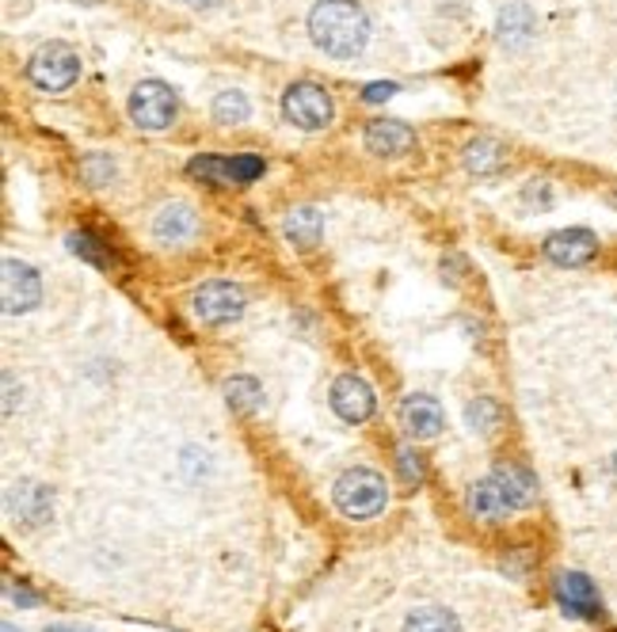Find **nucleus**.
I'll return each mask as SVG.
<instances>
[{
    "instance_id": "nucleus-1",
    "label": "nucleus",
    "mask_w": 617,
    "mask_h": 632,
    "mask_svg": "<svg viewBox=\"0 0 617 632\" xmlns=\"http://www.w3.org/2000/svg\"><path fill=\"white\" fill-rule=\"evenodd\" d=\"M308 35L328 58H359L370 38V20L354 0H320L308 12Z\"/></svg>"
},
{
    "instance_id": "nucleus-2",
    "label": "nucleus",
    "mask_w": 617,
    "mask_h": 632,
    "mask_svg": "<svg viewBox=\"0 0 617 632\" xmlns=\"http://www.w3.org/2000/svg\"><path fill=\"white\" fill-rule=\"evenodd\" d=\"M331 499L347 519H374L389 503V488H385V476L374 469H347L331 488Z\"/></svg>"
},
{
    "instance_id": "nucleus-3",
    "label": "nucleus",
    "mask_w": 617,
    "mask_h": 632,
    "mask_svg": "<svg viewBox=\"0 0 617 632\" xmlns=\"http://www.w3.org/2000/svg\"><path fill=\"white\" fill-rule=\"evenodd\" d=\"M27 76L35 88L43 92H61L81 76V58L73 46L65 42H46L43 50H35V58L27 61Z\"/></svg>"
},
{
    "instance_id": "nucleus-4",
    "label": "nucleus",
    "mask_w": 617,
    "mask_h": 632,
    "mask_svg": "<svg viewBox=\"0 0 617 632\" xmlns=\"http://www.w3.org/2000/svg\"><path fill=\"white\" fill-rule=\"evenodd\" d=\"M176 111H180V99H176V92L165 81H142L130 92V119L142 130L172 126Z\"/></svg>"
},
{
    "instance_id": "nucleus-5",
    "label": "nucleus",
    "mask_w": 617,
    "mask_h": 632,
    "mask_svg": "<svg viewBox=\"0 0 617 632\" xmlns=\"http://www.w3.org/2000/svg\"><path fill=\"white\" fill-rule=\"evenodd\" d=\"M282 114L302 130H324L331 122V96L320 84H290L282 96Z\"/></svg>"
},
{
    "instance_id": "nucleus-6",
    "label": "nucleus",
    "mask_w": 617,
    "mask_h": 632,
    "mask_svg": "<svg viewBox=\"0 0 617 632\" xmlns=\"http://www.w3.org/2000/svg\"><path fill=\"white\" fill-rule=\"evenodd\" d=\"M8 514H12L15 526L38 530L50 522L53 514V496L46 484L38 481H20L15 488H8Z\"/></svg>"
},
{
    "instance_id": "nucleus-7",
    "label": "nucleus",
    "mask_w": 617,
    "mask_h": 632,
    "mask_svg": "<svg viewBox=\"0 0 617 632\" xmlns=\"http://www.w3.org/2000/svg\"><path fill=\"white\" fill-rule=\"evenodd\" d=\"M195 313L206 324H229L244 313V290L237 282H206L195 290Z\"/></svg>"
},
{
    "instance_id": "nucleus-8",
    "label": "nucleus",
    "mask_w": 617,
    "mask_h": 632,
    "mask_svg": "<svg viewBox=\"0 0 617 632\" xmlns=\"http://www.w3.org/2000/svg\"><path fill=\"white\" fill-rule=\"evenodd\" d=\"M0 275H4V313L15 316V313H27L38 305V297H43V282H38L35 267H27L23 259H4V267H0Z\"/></svg>"
},
{
    "instance_id": "nucleus-9",
    "label": "nucleus",
    "mask_w": 617,
    "mask_h": 632,
    "mask_svg": "<svg viewBox=\"0 0 617 632\" xmlns=\"http://www.w3.org/2000/svg\"><path fill=\"white\" fill-rule=\"evenodd\" d=\"M545 256L557 267H583L598 256V236L591 229H560L545 241Z\"/></svg>"
},
{
    "instance_id": "nucleus-10",
    "label": "nucleus",
    "mask_w": 617,
    "mask_h": 632,
    "mask_svg": "<svg viewBox=\"0 0 617 632\" xmlns=\"http://www.w3.org/2000/svg\"><path fill=\"white\" fill-rule=\"evenodd\" d=\"M331 408H336V415L343 423H366L374 415V392H370V385L362 377L343 374L331 385Z\"/></svg>"
},
{
    "instance_id": "nucleus-11",
    "label": "nucleus",
    "mask_w": 617,
    "mask_h": 632,
    "mask_svg": "<svg viewBox=\"0 0 617 632\" xmlns=\"http://www.w3.org/2000/svg\"><path fill=\"white\" fill-rule=\"evenodd\" d=\"M557 603L565 606L572 618H598L603 613V603H598V591L588 575L568 572L557 580Z\"/></svg>"
},
{
    "instance_id": "nucleus-12",
    "label": "nucleus",
    "mask_w": 617,
    "mask_h": 632,
    "mask_svg": "<svg viewBox=\"0 0 617 632\" xmlns=\"http://www.w3.org/2000/svg\"><path fill=\"white\" fill-rule=\"evenodd\" d=\"M366 149L374 157H400L412 149V130L397 119H374L366 126Z\"/></svg>"
},
{
    "instance_id": "nucleus-13",
    "label": "nucleus",
    "mask_w": 617,
    "mask_h": 632,
    "mask_svg": "<svg viewBox=\"0 0 617 632\" xmlns=\"http://www.w3.org/2000/svg\"><path fill=\"white\" fill-rule=\"evenodd\" d=\"M404 427L412 438H438V430H443V408H438V400L427 397V392L408 397L404 400Z\"/></svg>"
},
{
    "instance_id": "nucleus-14",
    "label": "nucleus",
    "mask_w": 617,
    "mask_h": 632,
    "mask_svg": "<svg viewBox=\"0 0 617 632\" xmlns=\"http://www.w3.org/2000/svg\"><path fill=\"white\" fill-rule=\"evenodd\" d=\"M195 229H198V218H195V210H191L187 203L165 206V210L157 214V221H153V233H157L160 244L191 241V236H195Z\"/></svg>"
},
{
    "instance_id": "nucleus-15",
    "label": "nucleus",
    "mask_w": 617,
    "mask_h": 632,
    "mask_svg": "<svg viewBox=\"0 0 617 632\" xmlns=\"http://www.w3.org/2000/svg\"><path fill=\"white\" fill-rule=\"evenodd\" d=\"M469 511H473L476 519H504V514L515 511V507H511V499H507V491L499 488L496 476H484L481 484L469 488Z\"/></svg>"
},
{
    "instance_id": "nucleus-16",
    "label": "nucleus",
    "mask_w": 617,
    "mask_h": 632,
    "mask_svg": "<svg viewBox=\"0 0 617 632\" xmlns=\"http://www.w3.org/2000/svg\"><path fill=\"white\" fill-rule=\"evenodd\" d=\"M492 476H496L499 488L507 491L515 511H522V507H530L537 499V481L522 465H496L492 469Z\"/></svg>"
},
{
    "instance_id": "nucleus-17",
    "label": "nucleus",
    "mask_w": 617,
    "mask_h": 632,
    "mask_svg": "<svg viewBox=\"0 0 617 632\" xmlns=\"http://www.w3.org/2000/svg\"><path fill=\"white\" fill-rule=\"evenodd\" d=\"M534 27L537 20L527 4H511L499 12V38H504V46H527L534 38Z\"/></svg>"
},
{
    "instance_id": "nucleus-18",
    "label": "nucleus",
    "mask_w": 617,
    "mask_h": 632,
    "mask_svg": "<svg viewBox=\"0 0 617 632\" xmlns=\"http://www.w3.org/2000/svg\"><path fill=\"white\" fill-rule=\"evenodd\" d=\"M504 160H507L504 145L492 142V137H476V142L465 145V168H469V172H476V175L499 172V168H504Z\"/></svg>"
},
{
    "instance_id": "nucleus-19",
    "label": "nucleus",
    "mask_w": 617,
    "mask_h": 632,
    "mask_svg": "<svg viewBox=\"0 0 617 632\" xmlns=\"http://www.w3.org/2000/svg\"><path fill=\"white\" fill-rule=\"evenodd\" d=\"M226 400H229V408L249 415V412H256V408H264V385H259L252 374H233L226 381Z\"/></svg>"
},
{
    "instance_id": "nucleus-20",
    "label": "nucleus",
    "mask_w": 617,
    "mask_h": 632,
    "mask_svg": "<svg viewBox=\"0 0 617 632\" xmlns=\"http://www.w3.org/2000/svg\"><path fill=\"white\" fill-rule=\"evenodd\" d=\"M324 233V218L313 210V206H298L294 214H287V236L302 248H313Z\"/></svg>"
},
{
    "instance_id": "nucleus-21",
    "label": "nucleus",
    "mask_w": 617,
    "mask_h": 632,
    "mask_svg": "<svg viewBox=\"0 0 617 632\" xmlns=\"http://www.w3.org/2000/svg\"><path fill=\"white\" fill-rule=\"evenodd\" d=\"M404 632H461L458 618L443 606H423L404 621Z\"/></svg>"
},
{
    "instance_id": "nucleus-22",
    "label": "nucleus",
    "mask_w": 617,
    "mask_h": 632,
    "mask_svg": "<svg viewBox=\"0 0 617 632\" xmlns=\"http://www.w3.org/2000/svg\"><path fill=\"white\" fill-rule=\"evenodd\" d=\"M249 99H244V92H221L218 99H214V119L221 122V126H237V122L249 119Z\"/></svg>"
},
{
    "instance_id": "nucleus-23",
    "label": "nucleus",
    "mask_w": 617,
    "mask_h": 632,
    "mask_svg": "<svg viewBox=\"0 0 617 632\" xmlns=\"http://www.w3.org/2000/svg\"><path fill=\"white\" fill-rule=\"evenodd\" d=\"M191 175L206 183H229V157H195L191 160Z\"/></svg>"
},
{
    "instance_id": "nucleus-24",
    "label": "nucleus",
    "mask_w": 617,
    "mask_h": 632,
    "mask_svg": "<svg viewBox=\"0 0 617 632\" xmlns=\"http://www.w3.org/2000/svg\"><path fill=\"white\" fill-rule=\"evenodd\" d=\"M81 180L88 187H104V183L114 180V160L111 157H84L81 160Z\"/></svg>"
},
{
    "instance_id": "nucleus-25",
    "label": "nucleus",
    "mask_w": 617,
    "mask_h": 632,
    "mask_svg": "<svg viewBox=\"0 0 617 632\" xmlns=\"http://www.w3.org/2000/svg\"><path fill=\"white\" fill-rule=\"evenodd\" d=\"M465 420H469V427H473V430H481V435H488V430L499 423V408H496V400H473V404H469V412H465Z\"/></svg>"
},
{
    "instance_id": "nucleus-26",
    "label": "nucleus",
    "mask_w": 617,
    "mask_h": 632,
    "mask_svg": "<svg viewBox=\"0 0 617 632\" xmlns=\"http://www.w3.org/2000/svg\"><path fill=\"white\" fill-rule=\"evenodd\" d=\"M65 244H69V248H73L81 259H88V264L104 267V256H107V252H104V244H99L92 233H69V241H65Z\"/></svg>"
},
{
    "instance_id": "nucleus-27",
    "label": "nucleus",
    "mask_w": 617,
    "mask_h": 632,
    "mask_svg": "<svg viewBox=\"0 0 617 632\" xmlns=\"http://www.w3.org/2000/svg\"><path fill=\"white\" fill-rule=\"evenodd\" d=\"M256 175H264L259 157H229V183H252Z\"/></svg>"
},
{
    "instance_id": "nucleus-28",
    "label": "nucleus",
    "mask_w": 617,
    "mask_h": 632,
    "mask_svg": "<svg viewBox=\"0 0 617 632\" xmlns=\"http://www.w3.org/2000/svg\"><path fill=\"white\" fill-rule=\"evenodd\" d=\"M522 203H527V210H549L553 206V187L549 183H530L527 191H522Z\"/></svg>"
},
{
    "instance_id": "nucleus-29",
    "label": "nucleus",
    "mask_w": 617,
    "mask_h": 632,
    "mask_svg": "<svg viewBox=\"0 0 617 632\" xmlns=\"http://www.w3.org/2000/svg\"><path fill=\"white\" fill-rule=\"evenodd\" d=\"M392 96H397V84H389V81L366 84V92H362V99H366V104H385V99H392Z\"/></svg>"
},
{
    "instance_id": "nucleus-30",
    "label": "nucleus",
    "mask_w": 617,
    "mask_h": 632,
    "mask_svg": "<svg viewBox=\"0 0 617 632\" xmlns=\"http://www.w3.org/2000/svg\"><path fill=\"white\" fill-rule=\"evenodd\" d=\"M397 461H400V476H404V481H420V458H415L412 450H400Z\"/></svg>"
},
{
    "instance_id": "nucleus-31",
    "label": "nucleus",
    "mask_w": 617,
    "mask_h": 632,
    "mask_svg": "<svg viewBox=\"0 0 617 632\" xmlns=\"http://www.w3.org/2000/svg\"><path fill=\"white\" fill-rule=\"evenodd\" d=\"M15 603H23V606H38V598H35V595H27V591L20 587V591H15Z\"/></svg>"
},
{
    "instance_id": "nucleus-32",
    "label": "nucleus",
    "mask_w": 617,
    "mask_h": 632,
    "mask_svg": "<svg viewBox=\"0 0 617 632\" xmlns=\"http://www.w3.org/2000/svg\"><path fill=\"white\" fill-rule=\"evenodd\" d=\"M187 4H191V8H218L221 0H187Z\"/></svg>"
},
{
    "instance_id": "nucleus-33",
    "label": "nucleus",
    "mask_w": 617,
    "mask_h": 632,
    "mask_svg": "<svg viewBox=\"0 0 617 632\" xmlns=\"http://www.w3.org/2000/svg\"><path fill=\"white\" fill-rule=\"evenodd\" d=\"M46 632H92V629H76V625H53V629H46Z\"/></svg>"
},
{
    "instance_id": "nucleus-34",
    "label": "nucleus",
    "mask_w": 617,
    "mask_h": 632,
    "mask_svg": "<svg viewBox=\"0 0 617 632\" xmlns=\"http://www.w3.org/2000/svg\"><path fill=\"white\" fill-rule=\"evenodd\" d=\"M0 632H20V629H15L12 621H4V625H0Z\"/></svg>"
},
{
    "instance_id": "nucleus-35",
    "label": "nucleus",
    "mask_w": 617,
    "mask_h": 632,
    "mask_svg": "<svg viewBox=\"0 0 617 632\" xmlns=\"http://www.w3.org/2000/svg\"><path fill=\"white\" fill-rule=\"evenodd\" d=\"M81 4H99V0H81Z\"/></svg>"
}]
</instances>
